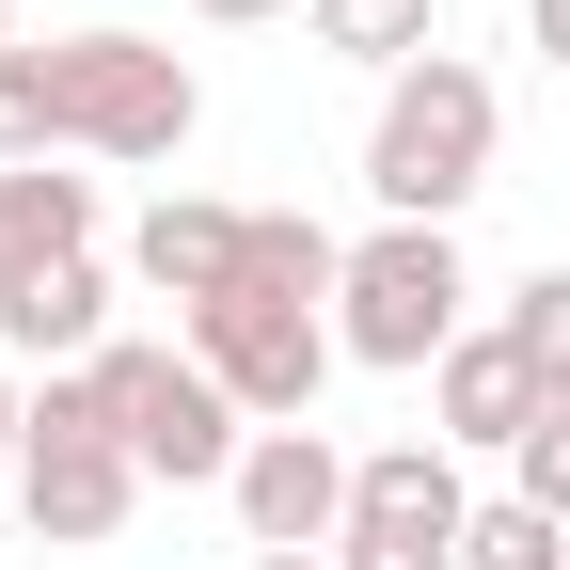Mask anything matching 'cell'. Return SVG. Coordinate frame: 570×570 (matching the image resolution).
<instances>
[{"mask_svg":"<svg viewBox=\"0 0 570 570\" xmlns=\"http://www.w3.org/2000/svg\"><path fill=\"white\" fill-rule=\"evenodd\" d=\"M32 127H48V159H175L206 127V80L159 32H63V48H32Z\"/></svg>","mask_w":570,"mask_h":570,"instance_id":"7a4b0ae2","label":"cell"},{"mask_svg":"<svg viewBox=\"0 0 570 570\" xmlns=\"http://www.w3.org/2000/svg\"><path fill=\"white\" fill-rule=\"evenodd\" d=\"M238 285H254V302H317V317H333L348 238L317 223V206H254V223H238Z\"/></svg>","mask_w":570,"mask_h":570,"instance_id":"4fadbf2b","label":"cell"},{"mask_svg":"<svg viewBox=\"0 0 570 570\" xmlns=\"http://www.w3.org/2000/svg\"><path fill=\"white\" fill-rule=\"evenodd\" d=\"M508 491H523V508H554V523H570V396H554V412L523 428V460H508Z\"/></svg>","mask_w":570,"mask_h":570,"instance_id":"e0dca14e","label":"cell"},{"mask_svg":"<svg viewBox=\"0 0 570 570\" xmlns=\"http://www.w3.org/2000/svg\"><path fill=\"white\" fill-rule=\"evenodd\" d=\"M539 412H554L539 365H523L491 317L444 348V365H428V444H460V460H523V428H539Z\"/></svg>","mask_w":570,"mask_h":570,"instance_id":"9c48e42d","label":"cell"},{"mask_svg":"<svg viewBox=\"0 0 570 570\" xmlns=\"http://www.w3.org/2000/svg\"><path fill=\"white\" fill-rule=\"evenodd\" d=\"M190 365L223 381L254 428H317V381H333V317H317V302H254V285H223V302L190 317Z\"/></svg>","mask_w":570,"mask_h":570,"instance_id":"8992f818","label":"cell"},{"mask_svg":"<svg viewBox=\"0 0 570 570\" xmlns=\"http://www.w3.org/2000/svg\"><path fill=\"white\" fill-rule=\"evenodd\" d=\"M17 508H32V539H63V554H96V539L142 508V460H127V428H111V381H96V365L32 381V460H17Z\"/></svg>","mask_w":570,"mask_h":570,"instance_id":"277c9868","label":"cell"},{"mask_svg":"<svg viewBox=\"0 0 570 570\" xmlns=\"http://www.w3.org/2000/svg\"><path fill=\"white\" fill-rule=\"evenodd\" d=\"M32 460V396H17V365H0V475Z\"/></svg>","mask_w":570,"mask_h":570,"instance_id":"ac0fdd59","label":"cell"},{"mask_svg":"<svg viewBox=\"0 0 570 570\" xmlns=\"http://www.w3.org/2000/svg\"><path fill=\"white\" fill-rule=\"evenodd\" d=\"M460 539H475V491H460V444H381L365 475H348V539H333V570H460Z\"/></svg>","mask_w":570,"mask_h":570,"instance_id":"52a82bcc","label":"cell"},{"mask_svg":"<svg viewBox=\"0 0 570 570\" xmlns=\"http://www.w3.org/2000/svg\"><path fill=\"white\" fill-rule=\"evenodd\" d=\"M238 223H254V206H206V190H159V206H142V223H127V285H159L175 317H206V302H223V285H238Z\"/></svg>","mask_w":570,"mask_h":570,"instance_id":"30bf717a","label":"cell"},{"mask_svg":"<svg viewBox=\"0 0 570 570\" xmlns=\"http://www.w3.org/2000/svg\"><path fill=\"white\" fill-rule=\"evenodd\" d=\"M491 333H508L523 365H539V396H570V269H523V285H508V317H491Z\"/></svg>","mask_w":570,"mask_h":570,"instance_id":"9a60e30c","label":"cell"},{"mask_svg":"<svg viewBox=\"0 0 570 570\" xmlns=\"http://www.w3.org/2000/svg\"><path fill=\"white\" fill-rule=\"evenodd\" d=\"M190 17H223V32H254V17H285V0H190Z\"/></svg>","mask_w":570,"mask_h":570,"instance_id":"ffe728a7","label":"cell"},{"mask_svg":"<svg viewBox=\"0 0 570 570\" xmlns=\"http://www.w3.org/2000/svg\"><path fill=\"white\" fill-rule=\"evenodd\" d=\"M0 348H17V365H96L111 348V254H63V269H32L17 302H0Z\"/></svg>","mask_w":570,"mask_h":570,"instance_id":"8fae6325","label":"cell"},{"mask_svg":"<svg viewBox=\"0 0 570 570\" xmlns=\"http://www.w3.org/2000/svg\"><path fill=\"white\" fill-rule=\"evenodd\" d=\"M460 333H475V269H460L444 223H381V238H348V285H333V348H348V365L428 381Z\"/></svg>","mask_w":570,"mask_h":570,"instance_id":"3957f363","label":"cell"},{"mask_svg":"<svg viewBox=\"0 0 570 570\" xmlns=\"http://www.w3.org/2000/svg\"><path fill=\"white\" fill-rule=\"evenodd\" d=\"M0 63H17V0H0Z\"/></svg>","mask_w":570,"mask_h":570,"instance_id":"7402d4cb","label":"cell"},{"mask_svg":"<svg viewBox=\"0 0 570 570\" xmlns=\"http://www.w3.org/2000/svg\"><path fill=\"white\" fill-rule=\"evenodd\" d=\"M348 460L333 428H254L238 444V523H254V554H333L348 539Z\"/></svg>","mask_w":570,"mask_h":570,"instance_id":"ba28073f","label":"cell"},{"mask_svg":"<svg viewBox=\"0 0 570 570\" xmlns=\"http://www.w3.org/2000/svg\"><path fill=\"white\" fill-rule=\"evenodd\" d=\"M238 570H333V554H238Z\"/></svg>","mask_w":570,"mask_h":570,"instance_id":"44dd1931","label":"cell"},{"mask_svg":"<svg viewBox=\"0 0 570 570\" xmlns=\"http://www.w3.org/2000/svg\"><path fill=\"white\" fill-rule=\"evenodd\" d=\"M491 142H508L491 63L428 48L412 80H381V111H365V206H381V223H444V238H460V206L491 190Z\"/></svg>","mask_w":570,"mask_h":570,"instance_id":"6da1fadb","label":"cell"},{"mask_svg":"<svg viewBox=\"0 0 570 570\" xmlns=\"http://www.w3.org/2000/svg\"><path fill=\"white\" fill-rule=\"evenodd\" d=\"M302 32L333 63H365V80H412V63L444 48V0H302Z\"/></svg>","mask_w":570,"mask_h":570,"instance_id":"5bb4252c","label":"cell"},{"mask_svg":"<svg viewBox=\"0 0 570 570\" xmlns=\"http://www.w3.org/2000/svg\"><path fill=\"white\" fill-rule=\"evenodd\" d=\"M554 554H570V523H554V508H523V491H491L475 539H460V570H554Z\"/></svg>","mask_w":570,"mask_h":570,"instance_id":"2e32d148","label":"cell"},{"mask_svg":"<svg viewBox=\"0 0 570 570\" xmlns=\"http://www.w3.org/2000/svg\"><path fill=\"white\" fill-rule=\"evenodd\" d=\"M96 381H111V428H127V460H142V475H175V491H238L254 412L206 381L190 348H159V333H111V348H96Z\"/></svg>","mask_w":570,"mask_h":570,"instance_id":"5b68a950","label":"cell"},{"mask_svg":"<svg viewBox=\"0 0 570 570\" xmlns=\"http://www.w3.org/2000/svg\"><path fill=\"white\" fill-rule=\"evenodd\" d=\"M523 48H539V63H570V0H523Z\"/></svg>","mask_w":570,"mask_h":570,"instance_id":"d6986e66","label":"cell"},{"mask_svg":"<svg viewBox=\"0 0 570 570\" xmlns=\"http://www.w3.org/2000/svg\"><path fill=\"white\" fill-rule=\"evenodd\" d=\"M63 254H96V175L17 159V175H0V302H17L32 269H63Z\"/></svg>","mask_w":570,"mask_h":570,"instance_id":"7c38bea8","label":"cell"}]
</instances>
